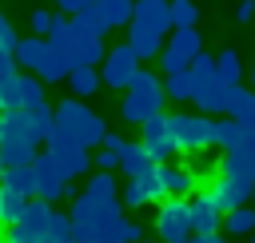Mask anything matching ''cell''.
Wrapping results in <instances>:
<instances>
[{"mask_svg":"<svg viewBox=\"0 0 255 243\" xmlns=\"http://www.w3.org/2000/svg\"><path fill=\"white\" fill-rule=\"evenodd\" d=\"M239 96V84H227V80H215V84H207V88H199L195 92V108L199 112H207V116H219V112H227L231 108V100Z\"/></svg>","mask_w":255,"mask_h":243,"instance_id":"11","label":"cell"},{"mask_svg":"<svg viewBox=\"0 0 255 243\" xmlns=\"http://www.w3.org/2000/svg\"><path fill=\"white\" fill-rule=\"evenodd\" d=\"M104 120L88 108V104H80V96H72V100H64L60 108H56V123H52V131H48V147H60V143H84V147H96V143H104Z\"/></svg>","mask_w":255,"mask_h":243,"instance_id":"1","label":"cell"},{"mask_svg":"<svg viewBox=\"0 0 255 243\" xmlns=\"http://www.w3.org/2000/svg\"><path fill=\"white\" fill-rule=\"evenodd\" d=\"M96 167H100V171L120 167V151H108V147H104V151H96Z\"/></svg>","mask_w":255,"mask_h":243,"instance_id":"39","label":"cell"},{"mask_svg":"<svg viewBox=\"0 0 255 243\" xmlns=\"http://www.w3.org/2000/svg\"><path fill=\"white\" fill-rule=\"evenodd\" d=\"M199 52H203V40H199V28H195V24H191V28H171V40L163 44L159 64H163V72H179V68H187Z\"/></svg>","mask_w":255,"mask_h":243,"instance_id":"5","label":"cell"},{"mask_svg":"<svg viewBox=\"0 0 255 243\" xmlns=\"http://www.w3.org/2000/svg\"><path fill=\"white\" fill-rule=\"evenodd\" d=\"M251 199H255V191H251Z\"/></svg>","mask_w":255,"mask_h":243,"instance_id":"49","label":"cell"},{"mask_svg":"<svg viewBox=\"0 0 255 243\" xmlns=\"http://www.w3.org/2000/svg\"><path fill=\"white\" fill-rule=\"evenodd\" d=\"M195 20H199L195 0H171V24H175V28H191Z\"/></svg>","mask_w":255,"mask_h":243,"instance_id":"33","label":"cell"},{"mask_svg":"<svg viewBox=\"0 0 255 243\" xmlns=\"http://www.w3.org/2000/svg\"><path fill=\"white\" fill-rule=\"evenodd\" d=\"M96 8L108 20V28H128L135 16V0H96Z\"/></svg>","mask_w":255,"mask_h":243,"instance_id":"22","label":"cell"},{"mask_svg":"<svg viewBox=\"0 0 255 243\" xmlns=\"http://www.w3.org/2000/svg\"><path fill=\"white\" fill-rule=\"evenodd\" d=\"M100 84H104V76H100L96 68H72V72H68V92L80 96V100H84V96H96Z\"/></svg>","mask_w":255,"mask_h":243,"instance_id":"24","label":"cell"},{"mask_svg":"<svg viewBox=\"0 0 255 243\" xmlns=\"http://www.w3.org/2000/svg\"><path fill=\"white\" fill-rule=\"evenodd\" d=\"M227 116H235V120H243L247 127H255V92H247V88H239V96L231 100V108H227Z\"/></svg>","mask_w":255,"mask_h":243,"instance_id":"30","label":"cell"},{"mask_svg":"<svg viewBox=\"0 0 255 243\" xmlns=\"http://www.w3.org/2000/svg\"><path fill=\"white\" fill-rule=\"evenodd\" d=\"M68 72H72V64H68V52H64V48H56V44L48 40V48H44V60H40L36 76H40L44 84H56V80H68Z\"/></svg>","mask_w":255,"mask_h":243,"instance_id":"14","label":"cell"},{"mask_svg":"<svg viewBox=\"0 0 255 243\" xmlns=\"http://www.w3.org/2000/svg\"><path fill=\"white\" fill-rule=\"evenodd\" d=\"M187 243H227V239H219V231H211V235H191Z\"/></svg>","mask_w":255,"mask_h":243,"instance_id":"44","label":"cell"},{"mask_svg":"<svg viewBox=\"0 0 255 243\" xmlns=\"http://www.w3.org/2000/svg\"><path fill=\"white\" fill-rule=\"evenodd\" d=\"M72 28H76V36H104V32H108V20H104L100 8L92 4V8L72 12Z\"/></svg>","mask_w":255,"mask_h":243,"instance_id":"25","label":"cell"},{"mask_svg":"<svg viewBox=\"0 0 255 243\" xmlns=\"http://www.w3.org/2000/svg\"><path fill=\"white\" fill-rule=\"evenodd\" d=\"M251 84H255V64H251Z\"/></svg>","mask_w":255,"mask_h":243,"instance_id":"46","label":"cell"},{"mask_svg":"<svg viewBox=\"0 0 255 243\" xmlns=\"http://www.w3.org/2000/svg\"><path fill=\"white\" fill-rule=\"evenodd\" d=\"M100 147H108V151H120V155H124V147H128V139H124L120 131H104V143H100Z\"/></svg>","mask_w":255,"mask_h":243,"instance_id":"40","label":"cell"},{"mask_svg":"<svg viewBox=\"0 0 255 243\" xmlns=\"http://www.w3.org/2000/svg\"><path fill=\"white\" fill-rule=\"evenodd\" d=\"M104 56H108L104 36H76L68 44V64L72 68H96V64H104Z\"/></svg>","mask_w":255,"mask_h":243,"instance_id":"12","label":"cell"},{"mask_svg":"<svg viewBox=\"0 0 255 243\" xmlns=\"http://www.w3.org/2000/svg\"><path fill=\"white\" fill-rule=\"evenodd\" d=\"M28 24H32V32H36V36H48V32H52V24H56V12L36 8V12L28 16Z\"/></svg>","mask_w":255,"mask_h":243,"instance_id":"37","label":"cell"},{"mask_svg":"<svg viewBox=\"0 0 255 243\" xmlns=\"http://www.w3.org/2000/svg\"><path fill=\"white\" fill-rule=\"evenodd\" d=\"M4 183H12L16 191H24V195L32 199V195H36V171H32V163H24V167H8Z\"/></svg>","mask_w":255,"mask_h":243,"instance_id":"31","label":"cell"},{"mask_svg":"<svg viewBox=\"0 0 255 243\" xmlns=\"http://www.w3.org/2000/svg\"><path fill=\"white\" fill-rule=\"evenodd\" d=\"M24 108V76H4L0 80V112H16Z\"/></svg>","mask_w":255,"mask_h":243,"instance_id":"27","label":"cell"},{"mask_svg":"<svg viewBox=\"0 0 255 243\" xmlns=\"http://www.w3.org/2000/svg\"><path fill=\"white\" fill-rule=\"evenodd\" d=\"M139 243H147V239H139Z\"/></svg>","mask_w":255,"mask_h":243,"instance_id":"48","label":"cell"},{"mask_svg":"<svg viewBox=\"0 0 255 243\" xmlns=\"http://www.w3.org/2000/svg\"><path fill=\"white\" fill-rule=\"evenodd\" d=\"M92 4H96V0H56V8H60V12H68V16H72V12H80V8H92Z\"/></svg>","mask_w":255,"mask_h":243,"instance_id":"42","label":"cell"},{"mask_svg":"<svg viewBox=\"0 0 255 243\" xmlns=\"http://www.w3.org/2000/svg\"><path fill=\"white\" fill-rule=\"evenodd\" d=\"M32 171H36V195H40V199L56 203V199L72 195V183H68V175L60 171V163H56V155H52V151H36Z\"/></svg>","mask_w":255,"mask_h":243,"instance_id":"6","label":"cell"},{"mask_svg":"<svg viewBox=\"0 0 255 243\" xmlns=\"http://www.w3.org/2000/svg\"><path fill=\"white\" fill-rule=\"evenodd\" d=\"M48 96H44V80L40 76H24V108H44Z\"/></svg>","mask_w":255,"mask_h":243,"instance_id":"35","label":"cell"},{"mask_svg":"<svg viewBox=\"0 0 255 243\" xmlns=\"http://www.w3.org/2000/svg\"><path fill=\"white\" fill-rule=\"evenodd\" d=\"M120 199H124V207H143V203H151V199H147V191L139 187V179H128Z\"/></svg>","mask_w":255,"mask_h":243,"instance_id":"36","label":"cell"},{"mask_svg":"<svg viewBox=\"0 0 255 243\" xmlns=\"http://www.w3.org/2000/svg\"><path fill=\"white\" fill-rule=\"evenodd\" d=\"M187 211H191V235H211V231H219V227H223V215H227V211L215 203L211 191L191 195V199H187Z\"/></svg>","mask_w":255,"mask_h":243,"instance_id":"8","label":"cell"},{"mask_svg":"<svg viewBox=\"0 0 255 243\" xmlns=\"http://www.w3.org/2000/svg\"><path fill=\"white\" fill-rule=\"evenodd\" d=\"M215 64H219V80H227V84H239V80H243V60H239V52H235V48L219 52V56H215Z\"/></svg>","mask_w":255,"mask_h":243,"instance_id":"29","label":"cell"},{"mask_svg":"<svg viewBox=\"0 0 255 243\" xmlns=\"http://www.w3.org/2000/svg\"><path fill=\"white\" fill-rule=\"evenodd\" d=\"M227 243H243V239H227Z\"/></svg>","mask_w":255,"mask_h":243,"instance_id":"47","label":"cell"},{"mask_svg":"<svg viewBox=\"0 0 255 243\" xmlns=\"http://www.w3.org/2000/svg\"><path fill=\"white\" fill-rule=\"evenodd\" d=\"M155 231H159V243H187V239H191V211H187V199L167 195V199L159 203Z\"/></svg>","mask_w":255,"mask_h":243,"instance_id":"4","label":"cell"},{"mask_svg":"<svg viewBox=\"0 0 255 243\" xmlns=\"http://www.w3.org/2000/svg\"><path fill=\"white\" fill-rule=\"evenodd\" d=\"M143 147L151 151L155 163H163L167 155L179 151V147H175V135H171V127H167V116H151V120L143 123Z\"/></svg>","mask_w":255,"mask_h":243,"instance_id":"9","label":"cell"},{"mask_svg":"<svg viewBox=\"0 0 255 243\" xmlns=\"http://www.w3.org/2000/svg\"><path fill=\"white\" fill-rule=\"evenodd\" d=\"M24 207H28V195H24V191H16L12 183H4V179H0V223H4V227L20 223Z\"/></svg>","mask_w":255,"mask_h":243,"instance_id":"17","label":"cell"},{"mask_svg":"<svg viewBox=\"0 0 255 243\" xmlns=\"http://www.w3.org/2000/svg\"><path fill=\"white\" fill-rule=\"evenodd\" d=\"M0 44L8 48V52H16V44H20V36H16V28H12V20L0 12Z\"/></svg>","mask_w":255,"mask_h":243,"instance_id":"38","label":"cell"},{"mask_svg":"<svg viewBox=\"0 0 255 243\" xmlns=\"http://www.w3.org/2000/svg\"><path fill=\"white\" fill-rule=\"evenodd\" d=\"M223 227H227L231 239H247V235H255V207H247V203L231 207V211L223 215Z\"/></svg>","mask_w":255,"mask_h":243,"instance_id":"21","label":"cell"},{"mask_svg":"<svg viewBox=\"0 0 255 243\" xmlns=\"http://www.w3.org/2000/svg\"><path fill=\"white\" fill-rule=\"evenodd\" d=\"M163 104H167V92H163V84L155 80V72L139 68V72H135V80L124 88L120 116H124V123H135V127H143L151 116H163Z\"/></svg>","mask_w":255,"mask_h":243,"instance_id":"2","label":"cell"},{"mask_svg":"<svg viewBox=\"0 0 255 243\" xmlns=\"http://www.w3.org/2000/svg\"><path fill=\"white\" fill-rule=\"evenodd\" d=\"M84 191H88L92 199H100V203H104V199H116V183H112V175H108V171H100V175H92Z\"/></svg>","mask_w":255,"mask_h":243,"instance_id":"34","label":"cell"},{"mask_svg":"<svg viewBox=\"0 0 255 243\" xmlns=\"http://www.w3.org/2000/svg\"><path fill=\"white\" fill-rule=\"evenodd\" d=\"M251 16H255V0H239V8H235V20H239V24H247Z\"/></svg>","mask_w":255,"mask_h":243,"instance_id":"43","label":"cell"},{"mask_svg":"<svg viewBox=\"0 0 255 243\" xmlns=\"http://www.w3.org/2000/svg\"><path fill=\"white\" fill-rule=\"evenodd\" d=\"M247 131H255V127H247V123H243V120H235V116L215 120V147L231 151V147H239V143L247 139Z\"/></svg>","mask_w":255,"mask_h":243,"instance_id":"18","label":"cell"},{"mask_svg":"<svg viewBox=\"0 0 255 243\" xmlns=\"http://www.w3.org/2000/svg\"><path fill=\"white\" fill-rule=\"evenodd\" d=\"M159 179H163L167 195H179V199L199 187V175H195L191 167H167V163H159Z\"/></svg>","mask_w":255,"mask_h":243,"instance_id":"15","label":"cell"},{"mask_svg":"<svg viewBox=\"0 0 255 243\" xmlns=\"http://www.w3.org/2000/svg\"><path fill=\"white\" fill-rule=\"evenodd\" d=\"M128 44L135 48L139 60H151V56L163 52V36L151 32V28H143V24H128Z\"/></svg>","mask_w":255,"mask_h":243,"instance_id":"16","label":"cell"},{"mask_svg":"<svg viewBox=\"0 0 255 243\" xmlns=\"http://www.w3.org/2000/svg\"><path fill=\"white\" fill-rule=\"evenodd\" d=\"M68 215H72V227H96V223H100V203L84 191V195L72 199V211H68Z\"/></svg>","mask_w":255,"mask_h":243,"instance_id":"26","label":"cell"},{"mask_svg":"<svg viewBox=\"0 0 255 243\" xmlns=\"http://www.w3.org/2000/svg\"><path fill=\"white\" fill-rule=\"evenodd\" d=\"M135 179H139V187L147 191V199H151V203H163V199H167V187H163V179H159V163H155V167H147V171H143V175H135Z\"/></svg>","mask_w":255,"mask_h":243,"instance_id":"32","label":"cell"},{"mask_svg":"<svg viewBox=\"0 0 255 243\" xmlns=\"http://www.w3.org/2000/svg\"><path fill=\"white\" fill-rule=\"evenodd\" d=\"M167 127L175 135V147L195 155L203 147H215V120H207V112H183V116H167Z\"/></svg>","mask_w":255,"mask_h":243,"instance_id":"3","label":"cell"},{"mask_svg":"<svg viewBox=\"0 0 255 243\" xmlns=\"http://www.w3.org/2000/svg\"><path fill=\"white\" fill-rule=\"evenodd\" d=\"M251 243H255V235H251Z\"/></svg>","mask_w":255,"mask_h":243,"instance_id":"50","label":"cell"},{"mask_svg":"<svg viewBox=\"0 0 255 243\" xmlns=\"http://www.w3.org/2000/svg\"><path fill=\"white\" fill-rule=\"evenodd\" d=\"M4 243H36V239H32V235H28L20 223H12V227L4 231Z\"/></svg>","mask_w":255,"mask_h":243,"instance_id":"41","label":"cell"},{"mask_svg":"<svg viewBox=\"0 0 255 243\" xmlns=\"http://www.w3.org/2000/svg\"><path fill=\"white\" fill-rule=\"evenodd\" d=\"M187 68H191V76H195V84H199V88H207V84H215V80H219V64H215V56H207V52H199ZM199 88H195V92H199Z\"/></svg>","mask_w":255,"mask_h":243,"instance_id":"28","label":"cell"},{"mask_svg":"<svg viewBox=\"0 0 255 243\" xmlns=\"http://www.w3.org/2000/svg\"><path fill=\"white\" fill-rule=\"evenodd\" d=\"M4 175H8V163H4V159H0V179H4Z\"/></svg>","mask_w":255,"mask_h":243,"instance_id":"45","label":"cell"},{"mask_svg":"<svg viewBox=\"0 0 255 243\" xmlns=\"http://www.w3.org/2000/svg\"><path fill=\"white\" fill-rule=\"evenodd\" d=\"M48 151L56 155V163H60V171H64L68 179H80V175L96 163V159L88 155V147H84V143H72V139H68V143H60V147H48Z\"/></svg>","mask_w":255,"mask_h":243,"instance_id":"13","label":"cell"},{"mask_svg":"<svg viewBox=\"0 0 255 243\" xmlns=\"http://www.w3.org/2000/svg\"><path fill=\"white\" fill-rule=\"evenodd\" d=\"M44 48H48V36H28V40H20L16 44V64L20 68H28V72H36L40 68V60H44Z\"/></svg>","mask_w":255,"mask_h":243,"instance_id":"23","label":"cell"},{"mask_svg":"<svg viewBox=\"0 0 255 243\" xmlns=\"http://www.w3.org/2000/svg\"><path fill=\"white\" fill-rule=\"evenodd\" d=\"M143 68V60L135 56V48L124 40V44H116L108 56H104V68H100V76H104V84L108 88H128L131 80H135V72Z\"/></svg>","mask_w":255,"mask_h":243,"instance_id":"7","label":"cell"},{"mask_svg":"<svg viewBox=\"0 0 255 243\" xmlns=\"http://www.w3.org/2000/svg\"><path fill=\"white\" fill-rule=\"evenodd\" d=\"M147 167H155V159H151V151L143 147V139H139V143H128L124 155H120V171H124L128 179H135V175H143Z\"/></svg>","mask_w":255,"mask_h":243,"instance_id":"19","label":"cell"},{"mask_svg":"<svg viewBox=\"0 0 255 243\" xmlns=\"http://www.w3.org/2000/svg\"><path fill=\"white\" fill-rule=\"evenodd\" d=\"M131 24H143L159 36H167L175 24H171V0H135V16Z\"/></svg>","mask_w":255,"mask_h":243,"instance_id":"10","label":"cell"},{"mask_svg":"<svg viewBox=\"0 0 255 243\" xmlns=\"http://www.w3.org/2000/svg\"><path fill=\"white\" fill-rule=\"evenodd\" d=\"M195 76H191V68H179V72H167V80H163V92H167V100H175V104H183V100H195Z\"/></svg>","mask_w":255,"mask_h":243,"instance_id":"20","label":"cell"}]
</instances>
